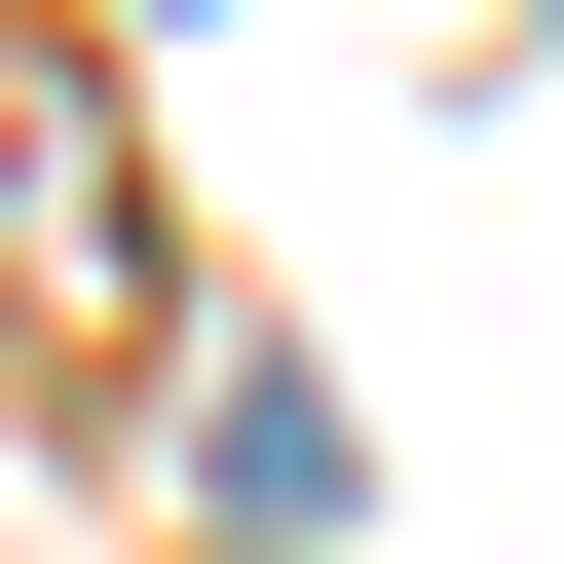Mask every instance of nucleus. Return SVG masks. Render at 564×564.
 Masks as SVG:
<instances>
[{"label":"nucleus","mask_w":564,"mask_h":564,"mask_svg":"<svg viewBox=\"0 0 564 564\" xmlns=\"http://www.w3.org/2000/svg\"><path fill=\"white\" fill-rule=\"evenodd\" d=\"M339 489H377V452H339V377H302V339H263V377H226V564H302Z\"/></svg>","instance_id":"nucleus-1"}]
</instances>
